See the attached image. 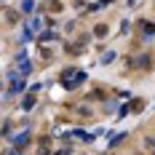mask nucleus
Returning a JSON list of instances; mask_svg holds the SVG:
<instances>
[{
    "instance_id": "nucleus-1",
    "label": "nucleus",
    "mask_w": 155,
    "mask_h": 155,
    "mask_svg": "<svg viewBox=\"0 0 155 155\" xmlns=\"http://www.w3.org/2000/svg\"><path fill=\"white\" fill-rule=\"evenodd\" d=\"M21 88H24V80L16 78V75H11V91H21Z\"/></svg>"
},
{
    "instance_id": "nucleus-2",
    "label": "nucleus",
    "mask_w": 155,
    "mask_h": 155,
    "mask_svg": "<svg viewBox=\"0 0 155 155\" xmlns=\"http://www.w3.org/2000/svg\"><path fill=\"white\" fill-rule=\"evenodd\" d=\"M32 104H35V96H27V99H24V107L30 110V107H32Z\"/></svg>"
}]
</instances>
